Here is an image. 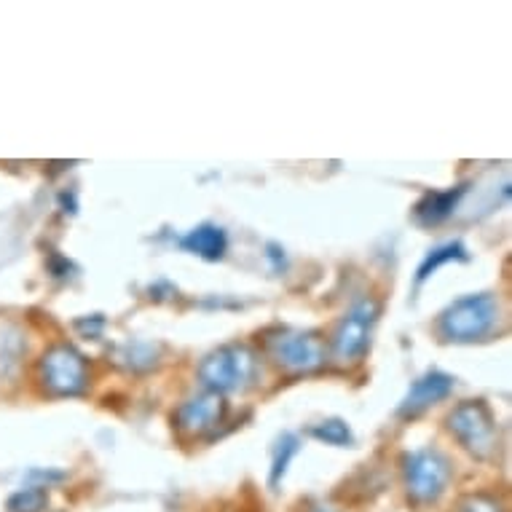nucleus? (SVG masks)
Wrapping results in <instances>:
<instances>
[{
  "label": "nucleus",
  "mask_w": 512,
  "mask_h": 512,
  "mask_svg": "<svg viewBox=\"0 0 512 512\" xmlns=\"http://www.w3.org/2000/svg\"><path fill=\"white\" fill-rule=\"evenodd\" d=\"M496 322H499V301L494 295L478 293L464 295L451 303L440 314L437 330L445 341L470 344V341H480L483 336H488L496 328Z\"/></svg>",
  "instance_id": "nucleus-1"
},
{
  "label": "nucleus",
  "mask_w": 512,
  "mask_h": 512,
  "mask_svg": "<svg viewBox=\"0 0 512 512\" xmlns=\"http://www.w3.org/2000/svg\"><path fill=\"white\" fill-rule=\"evenodd\" d=\"M258 376V357L250 346L228 344L210 352L199 365V381L207 392L226 395V392H242Z\"/></svg>",
  "instance_id": "nucleus-2"
},
{
  "label": "nucleus",
  "mask_w": 512,
  "mask_h": 512,
  "mask_svg": "<svg viewBox=\"0 0 512 512\" xmlns=\"http://www.w3.org/2000/svg\"><path fill=\"white\" fill-rule=\"evenodd\" d=\"M448 429L459 443L478 459H491L499 448V427L483 400H467L448 416Z\"/></svg>",
  "instance_id": "nucleus-3"
},
{
  "label": "nucleus",
  "mask_w": 512,
  "mask_h": 512,
  "mask_svg": "<svg viewBox=\"0 0 512 512\" xmlns=\"http://www.w3.org/2000/svg\"><path fill=\"white\" fill-rule=\"evenodd\" d=\"M269 352L290 373H309L328 362V344L314 330H282L269 338Z\"/></svg>",
  "instance_id": "nucleus-4"
},
{
  "label": "nucleus",
  "mask_w": 512,
  "mask_h": 512,
  "mask_svg": "<svg viewBox=\"0 0 512 512\" xmlns=\"http://www.w3.org/2000/svg\"><path fill=\"white\" fill-rule=\"evenodd\" d=\"M405 488L416 502H435L451 480V462L435 448H421L403 459Z\"/></svg>",
  "instance_id": "nucleus-5"
},
{
  "label": "nucleus",
  "mask_w": 512,
  "mask_h": 512,
  "mask_svg": "<svg viewBox=\"0 0 512 512\" xmlns=\"http://www.w3.org/2000/svg\"><path fill=\"white\" fill-rule=\"evenodd\" d=\"M41 381L51 395H81L89 384V368H86L84 354L68 344L49 349L41 360Z\"/></svg>",
  "instance_id": "nucleus-6"
},
{
  "label": "nucleus",
  "mask_w": 512,
  "mask_h": 512,
  "mask_svg": "<svg viewBox=\"0 0 512 512\" xmlns=\"http://www.w3.org/2000/svg\"><path fill=\"white\" fill-rule=\"evenodd\" d=\"M378 317H381V303L376 298H365L354 306L338 325L336 336H333V354L341 362H357L362 354L368 352L370 336L376 328Z\"/></svg>",
  "instance_id": "nucleus-7"
},
{
  "label": "nucleus",
  "mask_w": 512,
  "mask_h": 512,
  "mask_svg": "<svg viewBox=\"0 0 512 512\" xmlns=\"http://www.w3.org/2000/svg\"><path fill=\"white\" fill-rule=\"evenodd\" d=\"M223 419H226V400H223V395L204 392V395L191 397L188 403L177 408L175 427L183 435L199 437L212 432V429H218Z\"/></svg>",
  "instance_id": "nucleus-8"
},
{
  "label": "nucleus",
  "mask_w": 512,
  "mask_h": 512,
  "mask_svg": "<svg viewBox=\"0 0 512 512\" xmlns=\"http://www.w3.org/2000/svg\"><path fill=\"white\" fill-rule=\"evenodd\" d=\"M454 392V378L443 373V370H429L421 378L413 381V387L408 389V395L400 403V416L405 419H413V416H421L424 411H429L432 405H437L440 400Z\"/></svg>",
  "instance_id": "nucleus-9"
},
{
  "label": "nucleus",
  "mask_w": 512,
  "mask_h": 512,
  "mask_svg": "<svg viewBox=\"0 0 512 512\" xmlns=\"http://www.w3.org/2000/svg\"><path fill=\"white\" fill-rule=\"evenodd\" d=\"M464 194H467V185H454V188H445V191H429L413 207V220L419 226H437V223H443L459 207Z\"/></svg>",
  "instance_id": "nucleus-10"
},
{
  "label": "nucleus",
  "mask_w": 512,
  "mask_h": 512,
  "mask_svg": "<svg viewBox=\"0 0 512 512\" xmlns=\"http://www.w3.org/2000/svg\"><path fill=\"white\" fill-rule=\"evenodd\" d=\"M180 247L185 252H194L204 261H220L228 250V236L220 226H212V223H204V226H196L194 231L180 239Z\"/></svg>",
  "instance_id": "nucleus-11"
},
{
  "label": "nucleus",
  "mask_w": 512,
  "mask_h": 512,
  "mask_svg": "<svg viewBox=\"0 0 512 512\" xmlns=\"http://www.w3.org/2000/svg\"><path fill=\"white\" fill-rule=\"evenodd\" d=\"M470 255H467V247H464L462 242H448V244H440V247H435V250L429 252L427 258H424V263L419 266V277H416V282L419 285H424L432 274H435L440 266H445V263L451 261H467Z\"/></svg>",
  "instance_id": "nucleus-12"
},
{
  "label": "nucleus",
  "mask_w": 512,
  "mask_h": 512,
  "mask_svg": "<svg viewBox=\"0 0 512 512\" xmlns=\"http://www.w3.org/2000/svg\"><path fill=\"white\" fill-rule=\"evenodd\" d=\"M295 454H298V437L285 432V435L279 437L277 448H274V462H271V486H279V480L285 478L287 467H290Z\"/></svg>",
  "instance_id": "nucleus-13"
},
{
  "label": "nucleus",
  "mask_w": 512,
  "mask_h": 512,
  "mask_svg": "<svg viewBox=\"0 0 512 512\" xmlns=\"http://www.w3.org/2000/svg\"><path fill=\"white\" fill-rule=\"evenodd\" d=\"M311 435L322 440V443L328 445H352V429L349 424L341 419H328V421H319L317 427H311Z\"/></svg>",
  "instance_id": "nucleus-14"
},
{
  "label": "nucleus",
  "mask_w": 512,
  "mask_h": 512,
  "mask_svg": "<svg viewBox=\"0 0 512 512\" xmlns=\"http://www.w3.org/2000/svg\"><path fill=\"white\" fill-rule=\"evenodd\" d=\"M46 504H49V494L43 488H22L9 499V512H43Z\"/></svg>",
  "instance_id": "nucleus-15"
},
{
  "label": "nucleus",
  "mask_w": 512,
  "mask_h": 512,
  "mask_svg": "<svg viewBox=\"0 0 512 512\" xmlns=\"http://www.w3.org/2000/svg\"><path fill=\"white\" fill-rule=\"evenodd\" d=\"M462 512H502V507L494 499H488V496H470L462 504Z\"/></svg>",
  "instance_id": "nucleus-16"
},
{
  "label": "nucleus",
  "mask_w": 512,
  "mask_h": 512,
  "mask_svg": "<svg viewBox=\"0 0 512 512\" xmlns=\"http://www.w3.org/2000/svg\"><path fill=\"white\" fill-rule=\"evenodd\" d=\"M306 512H338L336 507H330V504H314V507H311V510H306Z\"/></svg>",
  "instance_id": "nucleus-17"
}]
</instances>
